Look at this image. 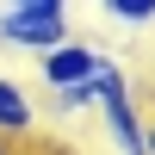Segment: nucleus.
Returning a JSON list of instances; mask_svg holds the SVG:
<instances>
[{"label": "nucleus", "mask_w": 155, "mask_h": 155, "mask_svg": "<svg viewBox=\"0 0 155 155\" xmlns=\"http://www.w3.org/2000/svg\"><path fill=\"white\" fill-rule=\"evenodd\" d=\"M68 31V12H12L0 6V50H19V56H44V50H56Z\"/></svg>", "instance_id": "obj_2"}, {"label": "nucleus", "mask_w": 155, "mask_h": 155, "mask_svg": "<svg viewBox=\"0 0 155 155\" xmlns=\"http://www.w3.org/2000/svg\"><path fill=\"white\" fill-rule=\"evenodd\" d=\"M37 130V99L25 81H12V74H0V137H31Z\"/></svg>", "instance_id": "obj_4"}, {"label": "nucleus", "mask_w": 155, "mask_h": 155, "mask_svg": "<svg viewBox=\"0 0 155 155\" xmlns=\"http://www.w3.org/2000/svg\"><path fill=\"white\" fill-rule=\"evenodd\" d=\"M99 62H106V50H99L93 37H62L56 50H44V56H37V81H44L50 93H62V87H81Z\"/></svg>", "instance_id": "obj_3"}, {"label": "nucleus", "mask_w": 155, "mask_h": 155, "mask_svg": "<svg viewBox=\"0 0 155 155\" xmlns=\"http://www.w3.org/2000/svg\"><path fill=\"white\" fill-rule=\"evenodd\" d=\"M99 124H106V137H112V149L118 155H149V124L137 118V93H130V81H112L106 93H99Z\"/></svg>", "instance_id": "obj_1"}, {"label": "nucleus", "mask_w": 155, "mask_h": 155, "mask_svg": "<svg viewBox=\"0 0 155 155\" xmlns=\"http://www.w3.org/2000/svg\"><path fill=\"white\" fill-rule=\"evenodd\" d=\"M12 12H68V0H6Z\"/></svg>", "instance_id": "obj_6"}, {"label": "nucleus", "mask_w": 155, "mask_h": 155, "mask_svg": "<svg viewBox=\"0 0 155 155\" xmlns=\"http://www.w3.org/2000/svg\"><path fill=\"white\" fill-rule=\"evenodd\" d=\"M99 12L106 19H118V25H155V0H99Z\"/></svg>", "instance_id": "obj_5"}, {"label": "nucleus", "mask_w": 155, "mask_h": 155, "mask_svg": "<svg viewBox=\"0 0 155 155\" xmlns=\"http://www.w3.org/2000/svg\"><path fill=\"white\" fill-rule=\"evenodd\" d=\"M0 155H19V143H12V137H0Z\"/></svg>", "instance_id": "obj_7"}, {"label": "nucleus", "mask_w": 155, "mask_h": 155, "mask_svg": "<svg viewBox=\"0 0 155 155\" xmlns=\"http://www.w3.org/2000/svg\"><path fill=\"white\" fill-rule=\"evenodd\" d=\"M149 155H155V124H149Z\"/></svg>", "instance_id": "obj_8"}]
</instances>
